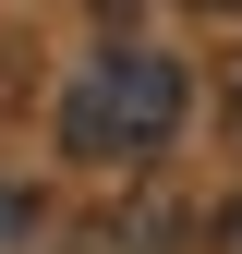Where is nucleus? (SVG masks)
I'll return each instance as SVG.
<instances>
[{
  "mask_svg": "<svg viewBox=\"0 0 242 254\" xmlns=\"http://www.w3.org/2000/svg\"><path fill=\"white\" fill-rule=\"evenodd\" d=\"M218 254H242V194H230V206H218Z\"/></svg>",
  "mask_w": 242,
  "mask_h": 254,
  "instance_id": "20e7f679",
  "label": "nucleus"
},
{
  "mask_svg": "<svg viewBox=\"0 0 242 254\" xmlns=\"http://www.w3.org/2000/svg\"><path fill=\"white\" fill-rule=\"evenodd\" d=\"M170 242H182V206H158V194L109 206L97 230H85V254H170Z\"/></svg>",
  "mask_w": 242,
  "mask_h": 254,
  "instance_id": "f03ea898",
  "label": "nucleus"
},
{
  "mask_svg": "<svg viewBox=\"0 0 242 254\" xmlns=\"http://www.w3.org/2000/svg\"><path fill=\"white\" fill-rule=\"evenodd\" d=\"M182 109H194V73H182L170 49H97L73 85H60V157L133 170V157H158L182 133Z\"/></svg>",
  "mask_w": 242,
  "mask_h": 254,
  "instance_id": "f257e3e1",
  "label": "nucleus"
},
{
  "mask_svg": "<svg viewBox=\"0 0 242 254\" xmlns=\"http://www.w3.org/2000/svg\"><path fill=\"white\" fill-rule=\"evenodd\" d=\"M218 109H230V133H242V61H230V73H218Z\"/></svg>",
  "mask_w": 242,
  "mask_h": 254,
  "instance_id": "7ed1b4c3",
  "label": "nucleus"
}]
</instances>
